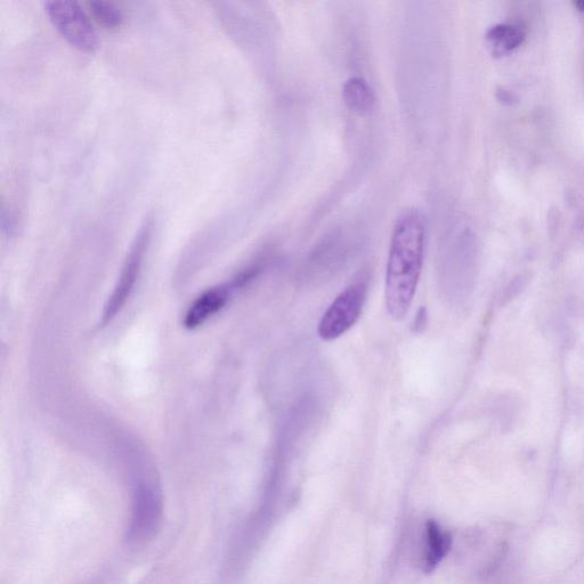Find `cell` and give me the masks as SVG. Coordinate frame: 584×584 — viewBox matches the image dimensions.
Returning <instances> with one entry per match:
<instances>
[{
	"label": "cell",
	"mask_w": 584,
	"mask_h": 584,
	"mask_svg": "<svg viewBox=\"0 0 584 584\" xmlns=\"http://www.w3.org/2000/svg\"><path fill=\"white\" fill-rule=\"evenodd\" d=\"M152 229V218H149L141 227L139 234L136 235L115 289H113L108 302L105 303L101 319L102 326H108L109 323L115 320L116 316L125 307L129 297L132 296L136 282L140 277L146 250L150 245Z\"/></svg>",
	"instance_id": "cell-4"
},
{
	"label": "cell",
	"mask_w": 584,
	"mask_h": 584,
	"mask_svg": "<svg viewBox=\"0 0 584 584\" xmlns=\"http://www.w3.org/2000/svg\"><path fill=\"white\" fill-rule=\"evenodd\" d=\"M497 99L505 105H513L517 99L514 93L507 91L505 88H499L497 91Z\"/></svg>",
	"instance_id": "cell-11"
},
{
	"label": "cell",
	"mask_w": 584,
	"mask_h": 584,
	"mask_svg": "<svg viewBox=\"0 0 584 584\" xmlns=\"http://www.w3.org/2000/svg\"><path fill=\"white\" fill-rule=\"evenodd\" d=\"M369 291L367 274H360L346 287L324 312L318 326V335L324 342H332L350 331L361 318Z\"/></svg>",
	"instance_id": "cell-2"
},
{
	"label": "cell",
	"mask_w": 584,
	"mask_h": 584,
	"mask_svg": "<svg viewBox=\"0 0 584 584\" xmlns=\"http://www.w3.org/2000/svg\"><path fill=\"white\" fill-rule=\"evenodd\" d=\"M161 515L159 492L150 483H139L134 493V508L129 535L135 540L148 538L157 529Z\"/></svg>",
	"instance_id": "cell-6"
},
{
	"label": "cell",
	"mask_w": 584,
	"mask_h": 584,
	"mask_svg": "<svg viewBox=\"0 0 584 584\" xmlns=\"http://www.w3.org/2000/svg\"><path fill=\"white\" fill-rule=\"evenodd\" d=\"M257 272L254 269L248 270L239 275L229 285H222L210 288L193 300L186 311L183 326L185 329H198L205 324L214 315L221 312L223 308L230 302L233 291L237 288L245 286L250 280L256 277Z\"/></svg>",
	"instance_id": "cell-5"
},
{
	"label": "cell",
	"mask_w": 584,
	"mask_h": 584,
	"mask_svg": "<svg viewBox=\"0 0 584 584\" xmlns=\"http://www.w3.org/2000/svg\"><path fill=\"white\" fill-rule=\"evenodd\" d=\"M451 535L444 532L440 525L434 521L427 524V551L425 555L424 570L431 572L441 563L451 548Z\"/></svg>",
	"instance_id": "cell-9"
},
{
	"label": "cell",
	"mask_w": 584,
	"mask_h": 584,
	"mask_svg": "<svg viewBox=\"0 0 584 584\" xmlns=\"http://www.w3.org/2000/svg\"><path fill=\"white\" fill-rule=\"evenodd\" d=\"M426 223L418 210H409L397 219L389 246L385 299L389 315L402 320L415 299L423 270Z\"/></svg>",
	"instance_id": "cell-1"
},
{
	"label": "cell",
	"mask_w": 584,
	"mask_h": 584,
	"mask_svg": "<svg viewBox=\"0 0 584 584\" xmlns=\"http://www.w3.org/2000/svg\"><path fill=\"white\" fill-rule=\"evenodd\" d=\"M524 40L525 32L514 24H496L486 32V43L493 55H507L521 46Z\"/></svg>",
	"instance_id": "cell-7"
},
{
	"label": "cell",
	"mask_w": 584,
	"mask_h": 584,
	"mask_svg": "<svg viewBox=\"0 0 584 584\" xmlns=\"http://www.w3.org/2000/svg\"><path fill=\"white\" fill-rule=\"evenodd\" d=\"M94 20L107 29H116L123 24L124 16L116 5L108 2H91L88 4Z\"/></svg>",
	"instance_id": "cell-10"
},
{
	"label": "cell",
	"mask_w": 584,
	"mask_h": 584,
	"mask_svg": "<svg viewBox=\"0 0 584 584\" xmlns=\"http://www.w3.org/2000/svg\"><path fill=\"white\" fill-rule=\"evenodd\" d=\"M575 6H577L580 11H584V2L575 3Z\"/></svg>",
	"instance_id": "cell-12"
},
{
	"label": "cell",
	"mask_w": 584,
	"mask_h": 584,
	"mask_svg": "<svg viewBox=\"0 0 584 584\" xmlns=\"http://www.w3.org/2000/svg\"><path fill=\"white\" fill-rule=\"evenodd\" d=\"M45 11L56 31L73 48L86 54H94L99 50V35L77 2L53 0L45 3Z\"/></svg>",
	"instance_id": "cell-3"
},
{
	"label": "cell",
	"mask_w": 584,
	"mask_h": 584,
	"mask_svg": "<svg viewBox=\"0 0 584 584\" xmlns=\"http://www.w3.org/2000/svg\"><path fill=\"white\" fill-rule=\"evenodd\" d=\"M343 97L347 107L360 116L368 115L375 107V95L367 81L362 78L355 77L346 81Z\"/></svg>",
	"instance_id": "cell-8"
}]
</instances>
